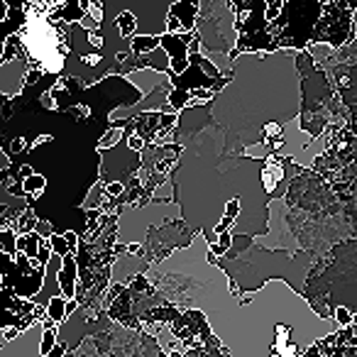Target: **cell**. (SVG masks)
I'll list each match as a JSON object with an SVG mask.
<instances>
[{"instance_id":"6","label":"cell","mask_w":357,"mask_h":357,"mask_svg":"<svg viewBox=\"0 0 357 357\" xmlns=\"http://www.w3.org/2000/svg\"><path fill=\"white\" fill-rule=\"evenodd\" d=\"M108 191H110V196H118L120 191H123V184H110Z\"/></svg>"},{"instance_id":"7","label":"cell","mask_w":357,"mask_h":357,"mask_svg":"<svg viewBox=\"0 0 357 357\" xmlns=\"http://www.w3.org/2000/svg\"><path fill=\"white\" fill-rule=\"evenodd\" d=\"M142 144V137H130V149H139Z\"/></svg>"},{"instance_id":"1","label":"cell","mask_w":357,"mask_h":357,"mask_svg":"<svg viewBox=\"0 0 357 357\" xmlns=\"http://www.w3.org/2000/svg\"><path fill=\"white\" fill-rule=\"evenodd\" d=\"M42 335H45V323L37 321L27 328L25 333L15 337V340L6 342L0 357H42L40 345H42Z\"/></svg>"},{"instance_id":"5","label":"cell","mask_w":357,"mask_h":357,"mask_svg":"<svg viewBox=\"0 0 357 357\" xmlns=\"http://www.w3.org/2000/svg\"><path fill=\"white\" fill-rule=\"evenodd\" d=\"M45 186V181H42V176L37 178H30V181H25V191H35V189H42Z\"/></svg>"},{"instance_id":"4","label":"cell","mask_w":357,"mask_h":357,"mask_svg":"<svg viewBox=\"0 0 357 357\" xmlns=\"http://www.w3.org/2000/svg\"><path fill=\"white\" fill-rule=\"evenodd\" d=\"M352 318H355V316H352V313L347 311L345 306H340L335 311V318H333V321L337 323V328H350L352 326Z\"/></svg>"},{"instance_id":"3","label":"cell","mask_w":357,"mask_h":357,"mask_svg":"<svg viewBox=\"0 0 357 357\" xmlns=\"http://www.w3.org/2000/svg\"><path fill=\"white\" fill-rule=\"evenodd\" d=\"M118 20V30H120V37H130L135 32V17L130 15V13H123L120 17H115Z\"/></svg>"},{"instance_id":"2","label":"cell","mask_w":357,"mask_h":357,"mask_svg":"<svg viewBox=\"0 0 357 357\" xmlns=\"http://www.w3.org/2000/svg\"><path fill=\"white\" fill-rule=\"evenodd\" d=\"M47 316L54 323H64L66 321V298L64 296H54L47 301Z\"/></svg>"}]
</instances>
